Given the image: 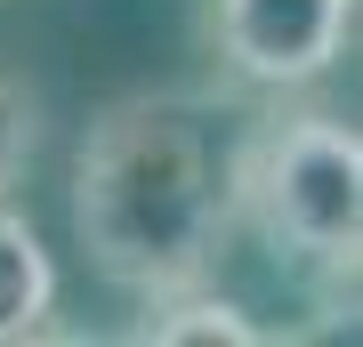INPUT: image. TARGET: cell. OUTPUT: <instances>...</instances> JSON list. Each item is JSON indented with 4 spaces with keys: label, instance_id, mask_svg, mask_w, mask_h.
<instances>
[{
    "label": "cell",
    "instance_id": "obj_1",
    "mask_svg": "<svg viewBox=\"0 0 363 347\" xmlns=\"http://www.w3.org/2000/svg\"><path fill=\"white\" fill-rule=\"evenodd\" d=\"M73 234L89 267L130 299L194 291L234 234L226 154L210 121L186 97L105 105L73 162Z\"/></svg>",
    "mask_w": 363,
    "mask_h": 347
},
{
    "label": "cell",
    "instance_id": "obj_2",
    "mask_svg": "<svg viewBox=\"0 0 363 347\" xmlns=\"http://www.w3.org/2000/svg\"><path fill=\"white\" fill-rule=\"evenodd\" d=\"M226 202L291 275H355L363 138L339 114H274L226 154Z\"/></svg>",
    "mask_w": 363,
    "mask_h": 347
},
{
    "label": "cell",
    "instance_id": "obj_3",
    "mask_svg": "<svg viewBox=\"0 0 363 347\" xmlns=\"http://www.w3.org/2000/svg\"><path fill=\"white\" fill-rule=\"evenodd\" d=\"M355 33V0H218L210 9V40H218L234 81L259 89H298L323 81L347 57Z\"/></svg>",
    "mask_w": 363,
    "mask_h": 347
},
{
    "label": "cell",
    "instance_id": "obj_4",
    "mask_svg": "<svg viewBox=\"0 0 363 347\" xmlns=\"http://www.w3.org/2000/svg\"><path fill=\"white\" fill-rule=\"evenodd\" d=\"M49 315H57V258L40 250L33 219L9 210V194H0V347L40 339Z\"/></svg>",
    "mask_w": 363,
    "mask_h": 347
},
{
    "label": "cell",
    "instance_id": "obj_5",
    "mask_svg": "<svg viewBox=\"0 0 363 347\" xmlns=\"http://www.w3.org/2000/svg\"><path fill=\"white\" fill-rule=\"evenodd\" d=\"M145 347H259V323H250L234 299H210L194 291H169V299H145V323H138Z\"/></svg>",
    "mask_w": 363,
    "mask_h": 347
},
{
    "label": "cell",
    "instance_id": "obj_6",
    "mask_svg": "<svg viewBox=\"0 0 363 347\" xmlns=\"http://www.w3.org/2000/svg\"><path fill=\"white\" fill-rule=\"evenodd\" d=\"M33 145H40V105H33L25 81H9V73H0V194L25 178Z\"/></svg>",
    "mask_w": 363,
    "mask_h": 347
}]
</instances>
